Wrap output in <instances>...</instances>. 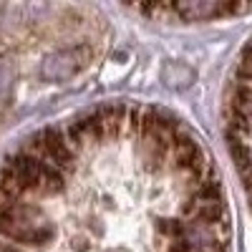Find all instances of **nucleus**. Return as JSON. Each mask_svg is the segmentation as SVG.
Here are the masks:
<instances>
[{
	"mask_svg": "<svg viewBox=\"0 0 252 252\" xmlns=\"http://www.w3.org/2000/svg\"><path fill=\"white\" fill-rule=\"evenodd\" d=\"M0 252H229L222 184L174 116L106 106L0 164Z\"/></svg>",
	"mask_w": 252,
	"mask_h": 252,
	"instance_id": "1",
	"label": "nucleus"
},
{
	"mask_svg": "<svg viewBox=\"0 0 252 252\" xmlns=\"http://www.w3.org/2000/svg\"><path fill=\"white\" fill-rule=\"evenodd\" d=\"M252 5L245 3H204V0H192V3H154V5H136V13L144 15H169L179 20H215V18H229L250 13Z\"/></svg>",
	"mask_w": 252,
	"mask_h": 252,
	"instance_id": "2",
	"label": "nucleus"
}]
</instances>
